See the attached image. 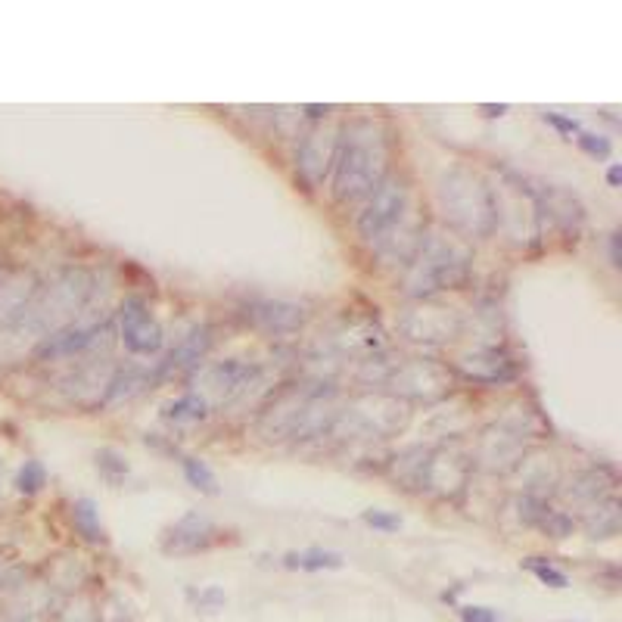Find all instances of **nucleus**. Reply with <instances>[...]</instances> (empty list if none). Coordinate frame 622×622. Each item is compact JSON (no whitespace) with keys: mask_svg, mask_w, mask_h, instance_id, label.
Wrapping results in <instances>:
<instances>
[{"mask_svg":"<svg viewBox=\"0 0 622 622\" xmlns=\"http://www.w3.org/2000/svg\"><path fill=\"white\" fill-rule=\"evenodd\" d=\"M181 467H184L187 482H190L197 492L218 495V480H215V473H212V467L206 461H199V457H184V461H181Z\"/></svg>","mask_w":622,"mask_h":622,"instance_id":"18","label":"nucleus"},{"mask_svg":"<svg viewBox=\"0 0 622 622\" xmlns=\"http://www.w3.org/2000/svg\"><path fill=\"white\" fill-rule=\"evenodd\" d=\"M461 622H501L498 617H495V610H489V607H476V604H467L461 607Z\"/></svg>","mask_w":622,"mask_h":622,"instance_id":"28","label":"nucleus"},{"mask_svg":"<svg viewBox=\"0 0 622 622\" xmlns=\"http://www.w3.org/2000/svg\"><path fill=\"white\" fill-rule=\"evenodd\" d=\"M439 197H442L445 218L464 234L486 237L498 228V197L480 174L467 168H451L442 174Z\"/></svg>","mask_w":622,"mask_h":622,"instance_id":"2","label":"nucleus"},{"mask_svg":"<svg viewBox=\"0 0 622 622\" xmlns=\"http://www.w3.org/2000/svg\"><path fill=\"white\" fill-rule=\"evenodd\" d=\"M197 598V610H206V613H212V610H218V607H224V592L222 588H203L199 594H193Z\"/></svg>","mask_w":622,"mask_h":622,"instance_id":"26","label":"nucleus"},{"mask_svg":"<svg viewBox=\"0 0 622 622\" xmlns=\"http://www.w3.org/2000/svg\"><path fill=\"white\" fill-rule=\"evenodd\" d=\"M395 386H401L405 392L420 395V399H432V395H442L451 383V374L445 368L432 361H411L405 368L395 370L392 376Z\"/></svg>","mask_w":622,"mask_h":622,"instance_id":"9","label":"nucleus"},{"mask_svg":"<svg viewBox=\"0 0 622 622\" xmlns=\"http://www.w3.org/2000/svg\"><path fill=\"white\" fill-rule=\"evenodd\" d=\"M408 212V187L401 178H386L374 193L368 197V206L358 215V234L368 243L389 240L395 228L401 224Z\"/></svg>","mask_w":622,"mask_h":622,"instance_id":"5","label":"nucleus"},{"mask_svg":"<svg viewBox=\"0 0 622 622\" xmlns=\"http://www.w3.org/2000/svg\"><path fill=\"white\" fill-rule=\"evenodd\" d=\"M336 147L339 134L330 128H311L299 143V174L309 184H320L327 178V172L336 162Z\"/></svg>","mask_w":622,"mask_h":622,"instance_id":"8","label":"nucleus"},{"mask_svg":"<svg viewBox=\"0 0 622 622\" xmlns=\"http://www.w3.org/2000/svg\"><path fill=\"white\" fill-rule=\"evenodd\" d=\"M206 414H209V401L199 392H187L166 405V417L174 424H193V420H203Z\"/></svg>","mask_w":622,"mask_h":622,"instance_id":"17","label":"nucleus"},{"mask_svg":"<svg viewBox=\"0 0 622 622\" xmlns=\"http://www.w3.org/2000/svg\"><path fill=\"white\" fill-rule=\"evenodd\" d=\"M97 470L109 482H122L125 476H128V461H125L116 448H100L97 451Z\"/></svg>","mask_w":622,"mask_h":622,"instance_id":"21","label":"nucleus"},{"mask_svg":"<svg viewBox=\"0 0 622 622\" xmlns=\"http://www.w3.org/2000/svg\"><path fill=\"white\" fill-rule=\"evenodd\" d=\"M361 520L368 526H374V529H383V532H395L401 526V520L395 517V513H389V511H376V507H370V511H364L361 513Z\"/></svg>","mask_w":622,"mask_h":622,"instance_id":"25","label":"nucleus"},{"mask_svg":"<svg viewBox=\"0 0 622 622\" xmlns=\"http://www.w3.org/2000/svg\"><path fill=\"white\" fill-rule=\"evenodd\" d=\"M284 567L290 569H305V573H320V569H339L343 567V554L324 548H309V551H290L284 554Z\"/></svg>","mask_w":622,"mask_h":622,"instance_id":"14","label":"nucleus"},{"mask_svg":"<svg viewBox=\"0 0 622 622\" xmlns=\"http://www.w3.org/2000/svg\"><path fill=\"white\" fill-rule=\"evenodd\" d=\"M470 278V255L464 246L442 237H430L420 246V255L414 259L411 271V293H432L461 287Z\"/></svg>","mask_w":622,"mask_h":622,"instance_id":"4","label":"nucleus"},{"mask_svg":"<svg viewBox=\"0 0 622 622\" xmlns=\"http://www.w3.org/2000/svg\"><path fill=\"white\" fill-rule=\"evenodd\" d=\"M253 376H255V368H249V364L224 361V364H215V368L206 370L203 383H206V392H209L212 399L228 401V399H234L237 392H243V389L253 383Z\"/></svg>","mask_w":622,"mask_h":622,"instance_id":"10","label":"nucleus"},{"mask_svg":"<svg viewBox=\"0 0 622 622\" xmlns=\"http://www.w3.org/2000/svg\"><path fill=\"white\" fill-rule=\"evenodd\" d=\"M72 523L78 529V536L85 542H93V545H103L106 542V529L100 523V511L93 505V498H78L72 505Z\"/></svg>","mask_w":622,"mask_h":622,"instance_id":"13","label":"nucleus"},{"mask_svg":"<svg viewBox=\"0 0 622 622\" xmlns=\"http://www.w3.org/2000/svg\"><path fill=\"white\" fill-rule=\"evenodd\" d=\"M222 538H224L222 529H218L209 517L193 511V513H184V517L166 532L162 551H166V554H197V551H209L212 545H218Z\"/></svg>","mask_w":622,"mask_h":622,"instance_id":"7","label":"nucleus"},{"mask_svg":"<svg viewBox=\"0 0 622 622\" xmlns=\"http://www.w3.org/2000/svg\"><path fill=\"white\" fill-rule=\"evenodd\" d=\"M610 259H613V268H619V234L610 237Z\"/></svg>","mask_w":622,"mask_h":622,"instance_id":"30","label":"nucleus"},{"mask_svg":"<svg viewBox=\"0 0 622 622\" xmlns=\"http://www.w3.org/2000/svg\"><path fill=\"white\" fill-rule=\"evenodd\" d=\"M305 112H309L311 118H324L327 112H330V106H305Z\"/></svg>","mask_w":622,"mask_h":622,"instance_id":"32","label":"nucleus"},{"mask_svg":"<svg viewBox=\"0 0 622 622\" xmlns=\"http://www.w3.org/2000/svg\"><path fill=\"white\" fill-rule=\"evenodd\" d=\"M405 330L411 339H442L457 330V318L445 309H424L405 318Z\"/></svg>","mask_w":622,"mask_h":622,"instance_id":"12","label":"nucleus"},{"mask_svg":"<svg viewBox=\"0 0 622 622\" xmlns=\"http://www.w3.org/2000/svg\"><path fill=\"white\" fill-rule=\"evenodd\" d=\"M118 330H122V343L131 355H156L166 343L159 320L153 318L149 305L141 296H128L118 311Z\"/></svg>","mask_w":622,"mask_h":622,"instance_id":"6","label":"nucleus"},{"mask_svg":"<svg viewBox=\"0 0 622 622\" xmlns=\"http://www.w3.org/2000/svg\"><path fill=\"white\" fill-rule=\"evenodd\" d=\"M103 330V318L100 320H81V324H72V327H62L60 333L47 339V343L37 349V355L44 358H56V355H72V351H81L93 343Z\"/></svg>","mask_w":622,"mask_h":622,"instance_id":"11","label":"nucleus"},{"mask_svg":"<svg viewBox=\"0 0 622 622\" xmlns=\"http://www.w3.org/2000/svg\"><path fill=\"white\" fill-rule=\"evenodd\" d=\"M542 118L551 125V128L561 131V134H579L582 131V125L576 122V118H567V116H561V112H542Z\"/></svg>","mask_w":622,"mask_h":622,"instance_id":"27","label":"nucleus"},{"mask_svg":"<svg viewBox=\"0 0 622 622\" xmlns=\"http://www.w3.org/2000/svg\"><path fill=\"white\" fill-rule=\"evenodd\" d=\"M576 143H579L582 153H588V156H592V159H598V162H604V159H610V156H613V143H610V137H604V134H592V131H579V137H576Z\"/></svg>","mask_w":622,"mask_h":622,"instance_id":"23","label":"nucleus"},{"mask_svg":"<svg viewBox=\"0 0 622 622\" xmlns=\"http://www.w3.org/2000/svg\"><path fill=\"white\" fill-rule=\"evenodd\" d=\"M47 482V470H44L41 461H25L19 467V476H16V486L22 495H35L41 492V486Z\"/></svg>","mask_w":622,"mask_h":622,"instance_id":"22","label":"nucleus"},{"mask_svg":"<svg viewBox=\"0 0 622 622\" xmlns=\"http://www.w3.org/2000/svg\"><path fill=\"white\" fill-rule=\"evenodd\" d=\"M87 296H91V278L85 271H66L28 299V305L19 314V324L41 333L53 330V327L66 324L69 318H75L81 305L87 303Z\"/></svg>","mask_w":622,"mask_h":622,"instance_id":"3","label":"nucleus"},{"mask_svg":"<svg viewBox=\"0 0 622 622\" xmlns=\"http://www.w3.org/2000/svg\"><path fill=\"white\" fill-rule=\"evenodd\" d=\"M389 137L383 125L370 116L351 118L339 131L336 162H333V199L351 206L368 199L386 181Z\"/></svg>","mask_w":622,"mask_h":622,"instance_id":"1","label":"nucleus"},{"mask_svg":"<svg viewBox=\"0 0 622 622\" xmlns=\"http://www.w3.org/2000/svg\"><path fill=\"white\" fill-rule=\"evenodd\" d=\"M607 184H610V187L622 184V168L619 166H610V172H607Z\"/></svg>","mask_w":622,"mask_h":622,"instance_id":"29","label":"nucleus"},{"mask_svg":"<svg viewBox=\"0 0 622 622\" xmlns=\"http://www.w3.org/2000/svg\"><path fill=\"white\" fill-rule=\"evenodd\" d=\"M255 314H259V320L268 327V330H296L299 324H303V309L299 305H290V303H262L259 309H255Z\"/></svg>","mask_w":622,"mask_h":622,"instance_id":"15","label":"nucleus"},{"mask_svg":"<svg viewBox=\"0 0 622 622\" xmlns=\"http://www.w3.org/2000/svg\"><path fill=\"white\" fill-rule=\"evenodd\" d=\"M480 109L486 112V116H492V118H495V116H505V112H507V106H505V103H501V106H489V103H482Z\"/></svg>","mask_w":622,"mask_h":622,"instance_id":"31","label":"nucleus"},{"mask_svg":"<svg viewBox=\"0 0 622 622\" xmlns=\"http://www.w3.org/2000/svg\"><path fill=\"white\" fill-rule=\"evenodd\" d=\"M586 529L592 538H610L617 536L619 529V511H617V498L607 501H594L592 511L586 517Z\"/></svg>","mask_w":622,"mask_h":622,"instance_id":"16","label":"nucleus"},{"mask_svg":"<svg viewBox=\"0 0 622 622\" xmlns=\"http://www.w3.org/2000/svg\"><path fill=\"white\" fill-rule=\"evenodd\" d=\"M523 567L548 588H567L569 586L567 573H563V569H557V567H551V563H545L542 557H529V561H523Z\"/></svg>","mask_w":622,"mask_h":622,"instance_id":"20","label":"nucleus"},{"mask_svg":"<svg viewBox=\"0 0 622 622\" xmlns=\"http://www.w3.org/2000/svg\"><path fill=\"white\" fill-rule=\"evenodd\" d=\"M56 622H97V613H93V607L85 604V601H69L60 610Z\"/></svg>","mask_w":622,"mask_h":622,"instance_id":"24","label":"nucleus"},{"mask_svg":"<svg viewBox=\"0 0 622 622\" xmlns=\"http://www.w3.org/2000/svg\"><path fill=\"white\" fill-rule=\"evenodd\" d=\"M0 582H4V567H0Z\"/></svg>","mask_w":622,"mask_h":622,"instance_id":"33","label":"nucleus"},{"mask_svg":"<svg viewBox=\"0 0 622 622\" xmlns=\"http://www.w3.org/2000/svg\"><path fill=\"white\" fill-rule=\"evenodd\" d=\"M209 330H193L190 336L184 339V343H181V349L174 351L172 355V364H190V361H199V358L206 355V349H209Z\"/></svg>","mask_w":622,"mask_h":622,"instance_id":"19","label":"nucleus"}]
</instances>
